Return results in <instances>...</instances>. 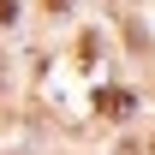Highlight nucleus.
<instances>
[{"instance_id": "nucleus-1", "label": "nucleus", "mask_w": 155, "mask_h": 155, "mask_svg": "<svg viewBox=\"0 0 155 155\" xmlns=\"http://www.w3.org/2000/svg\"><path fill=\"white\" fill-rule=\"evenodd\" d=\"M96 107H101V119H125V114H131V96H125V90H101Z\"/></svg>"}, {"instance_id": "nucleus-2", "label": "nucleus", "mask_w": 155, "mask_h": 155, "mask_svg": "<svg viewBox=\"0 0 155 155\" xmlns=\"http://www.w3.org/2000/svg\"><path fill=\"white\" fill-rule=\"evenodd\" d=\"M18 18V0H0V24H12Z\"/></svg>"}, {"instance_id": "nucleus-3", "label": "nucleus", "mask_w": 155, "mask_h": 155, "mask_svg": "<svg viewBox=\"0 0 155 155\" xmlns=\"http://www.w3.org/2000/svg\"><path fill=\"white\" fill-rule=\"evenodd\" d=\"M42 6H48V12H66V6H72V0H42Z\"/></svg>"}]
</instances>
